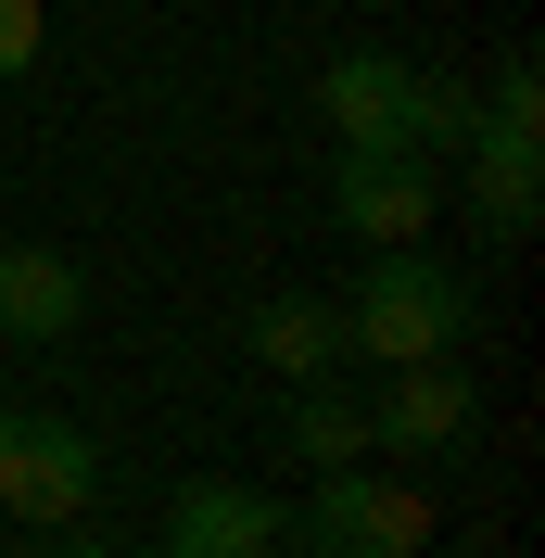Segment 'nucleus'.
<instances>
[{"mask_svg":"<svg viewBox=\"0 0 545 558\" xmlns=\"http://www.w3.org/2000/svg\"><path fill=\"white\" fill-rule=\"evenodd\" d=\"M342 368H419V355H457V330H470V279L444 267V254L393 242L355 267V292H342Z\"/></svg>","mask_w":545,"mask_h":558,"instance_id":"1","label":"nucleus"},{"mask_svg":"<svg viewBox=\"0 0 545 558\" xmlns=\"http://www.w3.org/2000/svg\"><path fill=\"white\" fill-rule=\"evenodd\" d=\"M102 495V445L64 407H0V521L26 533H76Z\"/></svg>","mask_w":545,"mask_h":558,"instance_id":"2","label":"nucleus"},{"mask_svg":"<svg viewBox=\"0 0 545 558\" xmlns=\"http://www.w3.org/2000/svg\"><path fill=\"white\" fill-rule=\"evenodd\" d=\"M305 558H419V533H432V508H419L407 483H368V457L355 470H317L305 495Z\"/></svg>","mask_w":545,"mask_h":558,"instance_id":"3","label":"nucleus"},{"mask_svg":"<svg viewBox=\"0 0 545 558\" xmlns=\"http://www.w3.org/2000/svg\"><path fill=\"white\" fill-rule=\"evenodd\" d=\"M470 368L457 355H419V368H380V407H368V457H444V445H470Z\"/></svg>","mask_w":545,"mask_h":558,"instance_id":"4","label":"nucleus"},{"mask_svg":"<svg viewBox=\"0 0 545 558\" xmlns=\"http://www.w3.org/2000/svg\"><path fill=\"white\" fill-rule=\"evenodd\" d=\"M330 216L368 254H393V242H419V229L444 216V178L419 166V153H342V166H330Z\"/></svg>","mask_w":545,"mask_h":558,"instance_id":"5","label":"nucleus"},{"mask_svg":"<svg viewBox=\"0 0 545 558\" xmlns=\"http://www.w3.org/2000/svg\"><path fill=\"white\" fill-rule=\"evenodd\" d=\"M317 114L342 128V153H419V64L342 51V64H317Z\"/></svg>","mask_w":545,"mask_h":558,"instance_id":"6","label":"nucleus"},{"mask_svg":"<svg viewBox=\"0 0 545 558\" xmlns=\"http://www.w3.org/2000/svg\"><path fill=\"white\" fill-rule=\"evenodd\" d=\"M292 546V508L254 483H178L166 495V558H279Z\"/></svg>","mask_w":545,"mask_h":558,"instance_id":"7","label":"nucleus"},{"mask_svg":"<svg viewBox=\"0 0 545 558\" xmlns=\"http://www.w3.org/2000/svg\"><path fill=\"white\" fill-rule=\"evenodd\" d=\"M76 317H89L76 254H51V242H13V254H0V343H64Z\"/></svg>","mask_w":545,"mask_h":558,"instance_id":"8","label":"nucleus"},{"mask_svg":"<svg viewBox=\"0 0 545 558\" xmlns=\"http://www.w3.org/2000/svg\"><path fill=\"white\" fill-rule=\"evenodd\" d=\"M457 178H470V229H482V242H533L545 140H470V153H457Z\"/></svg>","mask_w":545,"mask_h":558,"instance_id":"9","label":"nucleus"},{"mask_svg":"<svg viewBox=\"0 0 545 558\" xmlns=\"http://www.w3.org/2000/svg\"><path fill=\"white\" fill-rule=\"evenodd\" d=\"M254 368H279V381H342V317L317 305V292H267V305H254Z\"/></svg>","mask_w":545,"mask_h":558,"instance_id":"10","label":"nucleus"},{"mask_svg":"<svg viewBox=\"0 0 545 558\" xmlns=\"http://www.w3.org/2000/svg\"><path fill=\"white\" fill-rule=\"evenodd\" d=\"M279 445L305 457V470H355V457H368V407L342 381H292V432H279Z\"/></svg>","mask_w":545,"mask_h":558,"instance_id":"11","label":"nucleus"},{"mask_svg":"<svg viewBox=\"0 0 545 558\" xmlns=\"http://www.w3.org/2000/svg\"><path fill=\"white\" fill-rule=\"evenodd\" d=\"M482 140H545V76H533V51L495 64V89H482Z\"/></svg>","mask_w":545,"mask_h":558,"instance_id":"12","label":"nucleus"},{"mask_svg":"<svg viewBox=\"0 0 545 558\" xmlns=\"http://www.w3.org/2000/svg\"><path fill=\"white\" fill-rule=\"evenodd\" d=\"M482 140V102L457 89V76H419V166H444V153H470Z\"/></svg>","mask_w":545,"mask_h":558,"instance_id":"13","label":"nucleus"},{"mask_svg":"<svg viewBox=\"0 0 545 558\" xmlns=\"http://www.w3.org/2000/svg\"><path fill=\"white\" fill-rule=\"evenodd\" d=\"M38 64V0H0V76Z\"/></svg>","mask_w":545,"mask_h":558,"instance_id":"14","label":"nucleus"}]
</instances>
